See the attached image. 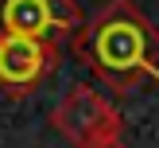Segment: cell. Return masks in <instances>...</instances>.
<instances>
[{"label":"cell","instance_id":"6da1fadb","mask_svg":"<svg viewBox=\"0 0 159 148\" xmlns=\"http://www.w3.org/2000/svg\"><path fill=\"white\" fill-rule=\"evenodd\" d=\"M74 51L116 93L159 86V27L132 0L105 4L74 35Z\"/></svg>","mask_w":159,"mask_h":148},{"label":"cell","instance_id":"277c9868","mask_svg":"<svg viewBox=\"0 0 159 148\" xmlns=\"http://www.w3.org/2000/svg\"><path fill=\"white\" fill-rule=\"evenodd\" d=\"M58 43L23 35H0V93L8 98H31L47 78L58 70Z\"/></svg>","mask_w":159,"mask_h":148},{"label":"cell","instance_id":"3957f363","mask_svg":"<svg viewBox=\"0 0 159 148\" xmlns=\"http://www.w3.org/2000/svg\"><path fill=\"white\" fill-rule=\"evenodd\" d=\"M82 23V8L74 0H0V35H23L62 43Z\"/></svg>","mask_w":159,"mask_h":148},{"label":"cell","instance_id":"7a4b0ae2","mask_svg":"<svg viewBox=\"0 0 159 148\" xmlns=\"http://www.w3.org/2000/svg\"><path fill=\"white\" fill-rule=\"evenodd\" d=\"M51 125L70 140L74 148H97L109 140H120V113L105 93L89 90V86H70L51 109Z\"/></svg>","mask_w":159,"mask_h":148},{"label":"cell","instance_id":"5b68a950","mask_svg":"<svg viewBox=\"0 0 159 148\" xmlns=\"http://www.w3.org/2000/svg\"><path fill=\"white\" fill-rule=\"evenodd\" d=\"M97 148H128L124 140H109V144H97Z\"/></svg>","mask_w":159,"mask_h":148}]
</instances>
